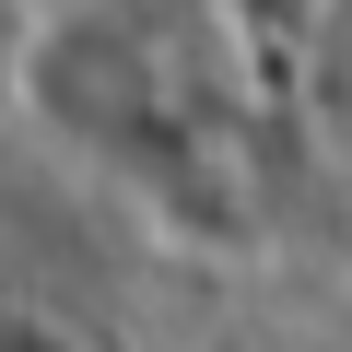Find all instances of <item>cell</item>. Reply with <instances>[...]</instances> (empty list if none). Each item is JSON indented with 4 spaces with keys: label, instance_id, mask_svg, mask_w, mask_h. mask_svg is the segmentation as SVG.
I'll list each match as a JSON object with an SVG mask.
<instances>
[{
    "label": "cell",
    "instance_id": "1",
    "mask_svg": "<svg viewBox=\"0 0 352 352\" xmlns=\"http://www.w3.org/2000/svg\"><path fill=\"white\" fill-rule=\"evenodd\" d=\"M12 106H36L59 141L118 153L164 118V82H153V47L118 12H36L12 36Z\"/></svg>",
    "mask_w": 352,
    "mask_h": 352
}]
</instances>
